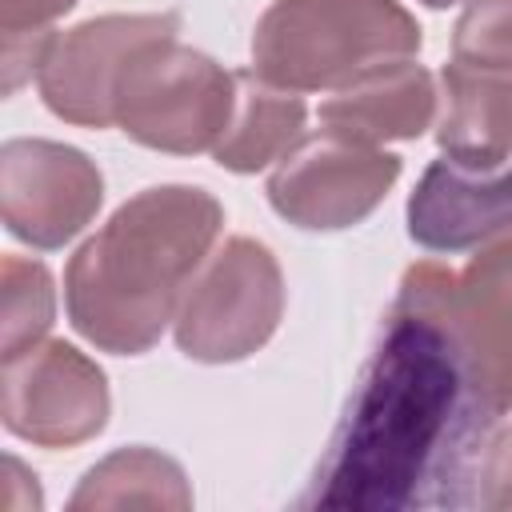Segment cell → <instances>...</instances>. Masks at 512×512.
Segmentation results:
<instances>
[{
  "label": "cell",
  "mask_w": 512,
  "mask_h": 512,
  "mask_svg": "<svg viewBox=\"0 0 512 512\" xmlns=\"http://www.w3.org/2000/svg\"><path fill=\"white\" fill-rule=\"evenodd\" d=\"M220 224L224 208L216 196L192 184H156L124 200L64 268L72 328L100 352H148L176 320Z\"/></svg>",
  "instance_id": "1"
},
{
  "label": "cell",
  "mask_w": 512,
  "mask_h": 512,
  "mask_svg": "<svg viewBox=\"0 0 512 512\" xmlns=\"http://www.w3.org/2000/svg\"><path fill=\"white\" fill-rule=\"evenodd\" d=\"M420 40L400 0H272L252 32V64L292 92H336L376 64L416 56Z\"/></svg>",
  "instance_id": "2"
},
{
  "label": "cell",
  "mask_w": 512,
  "mask_h": 512,
  "mask_svg": "<svg viewBox=\"0 0 512 512\" xmlns=\"http://www.w3.org/2000/svg\"><path fill=\"white\" fill-rule=\"evenodd\" d=\"M236 100V76L176 36L140 48L116 84V124L156 152H212Z\"/></svg>",
  "instance_id": "3"
},
{
  "label": "cell",
  "mask_w": 512,
  "mask_h": 512,
  "mask_svg": "<svg viewBox=\"0 0 512 512\" xmlns=\"http://www.w3.org/2000/svg\"><path fill=\"white\" fill-rule=\"evenodd\" d=\"M280 316L284 276L276 256L252 236H228L188 280L172 332L188 360L236 364L272 340Z\"/></svg>",
  "instance_id": "4"
},
{
  "label": "cell",
  "mask_w": 512,
  "mask_h": 512,
  "mask_svg": "<svg viewBox=\"0 0 512 512\" xmlns=\"http://www.w3.org/2000/svg\"><path fill=\"white\" fill-rule=\"evenodd\" d=\"M400 180V156L320 128L300 136L268 176V204L296 228L340 232L376 212Z\"/></svg>",
  "instance_id": "5"
},
{
  "label": "cell",
  "mask_w": 512,
  "mask_h": 512,
  "mask_svg": "<svg viewBox=\"0 0 512 512\" xmlns=\"http://www.w3.org/2000/svg\"><path fill=\"white\" fill-rule=\"evenodd\" d=\"M176 32V12H108L68 32H52L36 68V84L48 112L80 128L116 124V84L124 64L140 48Z\"/></svg>",
  "instance_id": "6"
},
{
  "label": "cell",
  "mask_w": 512,
  "mask_h": 512,
  "mask_svg": "<svg viewBox=\"0 0 512 512\" xmlns=\"http://www.w3.org/2000/svg\"><path fill=\"white\" fill-rule=\"evenodd\" d=\"M4 428L36 448H76L108 424V380L96 360L64 340H36L4 356Z\"/></svg>",
  "instance_id": "7"
},
{
  "label": "cell",
  "mask_w": 512,
  "mask_h": 512,
  "mask_svg": "<svg viewBox=\"0 0 512 512\" xmlns=\"http://www.w3.org/2000/svg\"><path fill=\"white\" fill-rule=\"evenodd\" d=\"M440 316L472 404L512 408V232L488 240L464 272L444 276Z\"/></svg>",
  "instance_id": "8"
},
{
  "label": "cell",
  "mask_w": 512,
  "mask_h": 512,
  "mask_svg": "<svg viewBox=\"0 0 512 512\" xmlns=\"http://www.w3.org/2000/svg\"><path fill=\"white\" fill-rule=\"evenodd\" d=\"M104 204L100 168L72 144L20 136L0 148L4 228L32 248H64Z\"/></svg>",
  "instance_id": "9"
},
{
  "label": "cell",
  "mask_w": 512,
  "mask_h": 512,
  "mask_svg": "<svg viewBox=\"0 0 512 512\" xmlns=\"http://www.w3.org/2000/svg\"><path fill=\"white\" fill-rule=\"evenodd\" d=\"M512 232V168L432 160L408 196V236L428 252H460Z\"/></svg>",
  "instance_id": "10"
},
{
  "label": "cell",
  "mask_w": 512,
  "mask_h": 512,
  "mask_svg": "<svg viewBox=\"0 0 512 512\" xmlns=\"http://www.w3.org/2000/svg\"><path fill=\"white\" fill-rule=\"evenodd\" d=\"M436 104H440V88L432 72L412 56H404L376 64L360 72L352 84L336 88L320 104V124L364 144L416 140L424 128L436 124Z\"/></svg>",
  "instance_id": "11"
},
{
  "label": "cell",
  "mask_w": 512,
  "mask_h": 512,
  "mask_svg": "<svg viewBox=\"0 0 512 512\" xmlns=\"http://www.w3.org/2000/svg\"><path fill=\"white\" fill-rule=\"evenodd\" d=\"M432 128L448 160L500 168L512 152V76L460 60L444 64Z\"/></svg>",
  "instance_id": "12"
},
{
  "label": "cell",
  "mask_w": 512,
  "mask_h": 512,
  "mask_svg": "<svg viewBox=\"0 0 512 512\" xmlns=\"http://www.w3.org/2000/svg\"><path fill=\"white\" fill-rule=\"evenodd\" d=\"M232 116L212 148L216 164L228 172H260L280 160L304 136V96L260 76L256 68H240Z\"/></svg>",
  "instance_id": "13"
},
{
  "label": "cell",
  "mask_w": 512,
  "mask_h": 512,
  "mask_svg": "<svg viewBox=\"0 0 512 512\" xmlns=\"http://www.w3.org/2000/svg\"><path fill=\"white\" fill-rule=\"evenodd\" d=\"M68 508H192L184 468L156 448H120L84 472Z\"/></svg>",
  "instance_id": "14"
},
{
  "label": "cell",
  "mask_w": 512,
  "mask_h": 512,
  "mask_svg": "<svg viewBox=\"0 0 512 512\" xmlns=\"http://www.w3.org/2000/svg\"><path fill=\"white\" fill-rule=\"evenodd\" d=\"M0 288H4V336L0 352L16 356L20 348L36 344L56 316V288L52 272L40 260L4 256L0 260Z\"/></svg>",
  "instance_id": "15"
},
{
  "label": "cell",
  "mask_w": 512,
  "mask_h": 512,
  "mask_svg": "<svg viewBox=\"0 0 512 512\" xmlns=\"http://www.w3.org/2000/svg\"><path fill=\"white\" fill-rule=\"evenodd\" d=\"M452 56L512 76V0H468L452 28Z\"/></svg>",
  "instance_id": "16"
},
{
  "label": "cell",
  "mask_w": 512,
  "mask_h": 512,
  "mask_svg": "<svg viewBox=\"0 0 512 512\" xmlns=\"http://www.w3.org/2000/svg\"><path fill=\"white\" fill-rule=\"evenodd\" d=\"M480 500L488 508H512V424L488 444L480 468Z\"/></svg>",
  "instance_id": "17"
},
{
  "label": "cell",
  "mask_w": 512,
  "mask_h": 512,
  "mask_svg": "<svg viewBox=\"0 0 512 512\" xmlns=\"http://www.w3.org/2000/svg\"><path fill=\"white\" fill-rule=\"evenodd\" d=\"M52 28L40 32H4V92H16L44 60Z\"/></svg>",
  "instance_id": "18"
},
{
  "label": "cell",
  "mask_w": 512,
  "mask_h": 512,
  "mask_svg": "<svg viewBox=\"0 0 512 512\" xmlns=\"http://www.w3.org/2000/svg\"><path fill=\"white\" fill-rule=\"evenodd\" d=\"M72 8H76V0H0V28L4 32H40Z\"/></svg>",
  "instance_id": "19"
},
{
  "label": "cell",
  "mask_w": 512,
  "mask_h": 512,
  "mask_svg": "<svg viewBox=\"0 0 512 512\" xmlns=\"http://www.w3.org/2000/svg\"><path fill=\"white\" fill-rule=\"evenodd\" d=\"M420 4H428V8H452V4H460V0H420Z\"/></svg>",
  "instance_id": "20"
}]
</instances>
